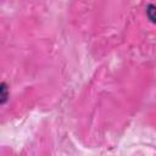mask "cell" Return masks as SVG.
Wrapping results in <instances>:
<instances>
[{"instance_id":"obj_1","label":"cell","mask_w":156,"mask_h":156,"mask_svg":"<svg viewBox=\"0 0 156 156\" xmlns=\"http://www.w3.org/2000/svg\"><path fill=\"white\" fill-rule=\"evenodd\" d=\"M147 16L154 23H156V6H154V5L147 6Z\"/></svg>"}]
</instances>
